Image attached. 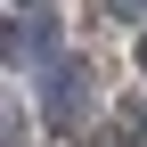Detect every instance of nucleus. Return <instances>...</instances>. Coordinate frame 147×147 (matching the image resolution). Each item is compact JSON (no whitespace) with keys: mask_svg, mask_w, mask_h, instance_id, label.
I'll return each instance as SVG.
<instances>
[{"mask_svg":"<svg viewBox=\"0 0 147 147\" xmlns=\"http://www.w3.org/2000/svg\"><path fill=\"white\" fill-rule=\"evenodd\" d=\"M90 98H98V82H90L82 57H49L41 82H33V106H41V123H82Z\"/></svg>","mask_w":147,"mask_h":147,"instance_id":"f257e3e1","label":"nucleus"},{"mask_svg":"<svg viewBox=\"0 0 147 147\" xmlns=\"http://www.w3.org/2000/svg\"><path fill=\"white\" fill-rule=\"evenodd\" d=\"M106 8H123V16H147V0H106Z\"/></svg>","mask_w":147,"mask_h":147,"instance_id":"f03ea898","label":"nucleus"}]
</instances>
